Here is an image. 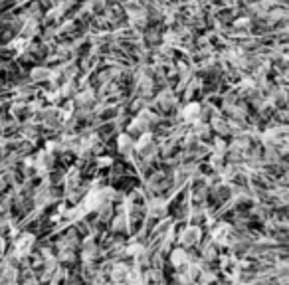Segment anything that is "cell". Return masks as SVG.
<instances>
[{
    "instance_id": "cell-1",
    "label": "cell",
    "mask_w": 289,
    "mask_h": 285,
    "mask_svg": "<svg viewBox=\"0 0 289 285\" xmlns=\"http://www.w3.org/2000/svg\"><path fill=\"white\" fill-rule=\"evenodd\" d=\"M34 246H36V234L32 232H22L16 236L14 240V253L22 259V257H28L32 251H34Z\"/></svg>"
},
{
    "instance_id": "cell-2",
    "label": "cell",
    "mask_w": 289,
    "mask_h": 285,
    "mask_svg": "<svg viewBox=\"0 0 289 285\" xmlns=\"http://www.w3.org/2000/svg\"><path fill=\"white\" fill-rule=\"evenodd\" d=\"M177 240L181 242L182 248H194V246H198L202 242V228L196 226V224H188V226H184L181 230Z\"/></svg>"
},
{
    "instance_id": "cell-3",
    "label": "cell",
    "mask_w": 289,
    "mask_h": 285,
    "mask_svg": "<svg viewBox=\"0 0 289 285\" xmlns=\"http://www.w3.org/2000/svg\"><path fill=\"white\" fill-rule=\"evenodd\" d=\"M232 234H234V228H232L230 222H218V224L212 228V232H210V240H212L216 246H228Z\"/></svg>"
},
{
    "instance_id": "cell-4",
    "label": "cell",
    "mask_w": 289,
    "mask_h": 285,
    "mask_svg": "<svg viewBox=\"0 0 289 285\" xmlns=\"http://www.w3.org/2000/svg\"><path fill=\"white\" fill-rule=\"evenodd\" d=\"M109 226H111V234H127L129 232V218H127V214L119 210L109 220Z\"/></svg>"
},
{
    "instance_id": "cell-5",
    "label": "cell",
    "mask_w": 289,
    "mask_h": 285,
    "mask_svg": "<svg viewBox=\"0 0 289 285\" xmlns=\"http://www.w3.org/2000/svg\"><path fill=\"white\" fill-rule=\"evenodd\" d=\"M188 261H192V257H190V253L184 249V248H173L171 249V265L175 267V269H182Z\"/></svg>"
},
{
    "instance_id": "cell-6",
    "label": "cell",
    "mask_w": 289,
    "mask_h": 285,
    "mask_svg": "<svg viewBox=\"0 0 289 285\" xmlns=\"http://www.w3.org/2000/svg\"><path fill=\"white\" fill-rule=\"evenodd\" d=\"M218 255H220V253H218V246H216L212 240L202 242V246H200V257H202V261H204V263L218 259Z\"/></svg>"
},
{
    "instance_id": "cell-7",
    "label": "cell",
    "mask_w": 289,
    "mask_h": 285,
    "mask_svg": "<svg viewBox=\"0 0 289 285\" xmlns=\"http://www.w3.org/2000/svg\"><path fill=\"white\" fill-rule=\"evenodd\" d=\"M113 214H115V206L111 202H103V204H99L95 208V220L99 224H107L113 218Z\"/></svg>"
},
{
    "instance_id": "cell-8",
    "label": "cell",
    "mask_w": 289,
    "mask_h": 285,
    "mask_svg": "<svg viewBox=\"0 0 289 285\" xmlns=\"http://www.w3.org/2000/svg\"><path fill=\"white\" fill-rule=\"evenodd\" d=\"M200 105L198 103H188L184 109H182V113H181V117L184 119V121H190V123H194V121H198L200 119Z\"/></svg>"
},
{
    "instance_id": "cell-9",
    "label": "cell",
    "mask_w": 289,
    "mask_h": 285,
    "mask_svg": "<svg viewBox=\"0 0 289 285\" xmlns=\"http://www.w3.org/2000/svg\"><path fill=\"white\" fill-rule=\"evenodd\" d=\"M117 149H119V153H123V155H131V151L135 149L133 137H131V135H119V139H117Z\"/></svg>"
},
{
    "instance_id": "cell-10",
    "label": "cell",
    "mask_w": 289,
    "mask_h": 285,
    "mask_svg": "<svg viewBox=\"0 0 289 285\" xmlns=\"http://www.w3.org/2000/svg\"><path fill=\"white\" fill-rule=\"evenodd\" d=\"M56 261L62 265V263H73L75 261V251L73 249H58V253L54 255Z\"/></svg>"
},
{
    "instance_id": "cell-11",
    "label": "cell",
    "mask_w": 289,
    "mask_h": 285,
    "mask_svg": "<svg viewBox=\"0 0 289 285\" xmlns=\"http://www.w3.org/2000/svg\"><path fill=\"white\" fill-rule=\"evenodd\" d=\"M111 163H113V161H111L109 157H99V159H97V167H109Z\"/></svg>"
},
{
    "instance_id": "cell-12",
    "label": "cell",
    "mask_w": 289,
    "mask_h": 285,
    "mask_svg": "<svg viewBox=\"0 0 289 285\" xmlns=\"http://www.w3.org/2000/svg\"><path fill=\"white\" fill-rule=\"evenodd\" d=\"M157 285H169V283H165V281H163V283H157Z\"/></svg>"
}]
</instances>
